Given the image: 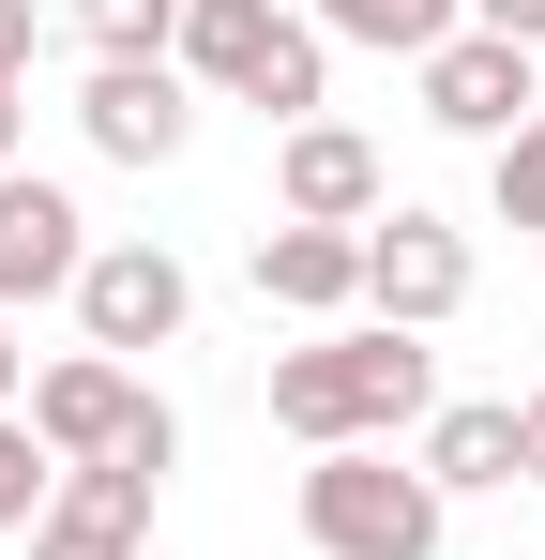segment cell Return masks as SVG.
Returning <instances> with one entry per match:
<instances>
[{
  "instance_id": "21",
  "label": "cell",
  "mask_w": 545,
  "mask_h": 560,
  "mask_svg": "<svg viewBox=\"0 0 545 560\" xmlns=\"http://www.w3.org/2000/svg\"><path fill=\"white\" fill-rule=\"evenodd\" d=\"M515 485H545V394H515Z\"/></svg>"
},
{
  "instance_id": "7",
  "label": "cell",
  "mask_w": 545,
  "mask_h": 560,
  "mask_svg": "<svg viewBox=\"0 0 545 560\" xmlns=\"http://www.w3.org/2000/svg\"><path fill=\"white\" fill-rule=\"evenodd\" d=\"M454 303H469V228H440V212L394 197V212L363 228V318H379V334H440Z\"/></svg>"
},
{
  "instance_id": "9",
  "label": "cell",
  "mask_w": 545,
  "mask_h": 560,
  "mask_svg": "<svg viewBox=\"0 0 545 560\" xmlns=\"http://www.w3.org/2000/svg\"><path fill=\"white\" fill-rule=\"evenodd\" d=\"M152 500H167V469H152V455L61 469V500L31 515V560H152Z\"/></svg>"
},
{
  "instance_id": "4",
  "label": "cell",
  "mask_w": 545,
  "mask_h": 560,
  "mask_svg": "<svg viewBox=\"0 0 545 560\" xmlns=\"http://www.w3.org/2000/svg\"><path fill=\"white\" fill-rule=\"evenodd\" d=\"M31 440H46L61 469H91V455H152V469H182V409H167L137 364L61 349V364H31Z\"/></svg>"
},
{
  "instance_id": "18",
  "label": "cell",
  "mask_w": 545,
  "mask_h": 560,
  "mask_svg": "<svg viewBox=\"0 0 545 560\" xmlns=\"http://www.w3.org/2000/svg\"><path fill=\"white\" fill-rule=\"evenodd\" d=\"M31 61H46V15H31V0H0V77H31Z\"/></svg>"
},
{
  "instance_id": "2",
  "label": "cell",
  "mask_w": 545,
  "mask_h": 560,
  "mask_svg": "<svg viewBox=\"0 0 545 560\" xmlns=\"http://www.w3.org/2000/svg\"><path fill=\"white\" fill-rule=\"evenodd\" d=\"M182 77L197 106H258L272 137L288 121H334V46H318V15H288V0H182Z\"/></svg>"
},
{
  "instance_id": "3",
  "label": "cell",
  "mask_w": 545,
  "mask_h": 560,
  "mask_svg": "<svg viewBox=\"0 0 545 560\" xmlns=\"http://www.w3.org/2000/svg\"><path fill=\"white\" fill-rule=\"evenodd\" d=\"M454 500L409 469V440H363V455H318L303 469V546L318 560H440Z\"/></svg>"
},
{
  "instance_id": "8",
  "label": "cell",
  "mask_w": 545,
  "mask_h": 560,
  "mask_svg": "<svg viewBox=\"0 0 545 560\" xmlns=\"http://www.w3.org/2000/svg\"><path fill=\"white\" fill-rule=\"evenodd\" d=\"M272 212H288V228H379V212H394L379 137H363V121H288V137H272Z\"/></svg>"
},
{
  "instance_id": "13",
  "label": "cell",
  "mask_w": 545,
  "mask_h": 560,
  "mask_svg": "<svg viewBox=\"0 0 545 560\" xmlns=\"http://www.w3.org/2000/svg\"><path fill=\"white\" fill-rule=\"evenodd\" d=\"M409 469H425L440 500H485V485H515V394H454V409H425Z\"/></svg>"
},
{
  "instance_id": "16",
  "label": "cell",
  "mask_w": 545,
  "mask_h": 560,
  "mask_svg": "<svg viewBox=\"0 0 545 560\" xmlns=\"http://www.w3.org/2000/svg\"><path fill=\"white\" fill-rule=\"evenodd\" d=\"M46 500H61V455L31 440V409H0V546H15V530H31Z\"/></svg>"
},
{
  "instance_id": "17",
  "label": "cell",
  "mask_w": 545,
  "mask_h": 560,
  "mask_svg": "<svg viewBox=\"0 0 545 560\" xmlns=\"http://www.w3.org/2000/svg\"><path fill=\"white\" fill-rule=\"evenodd\" d=\"M485 197H500V228H545V121H515L485 152Z\"/></svg>"
},
{
  "instance_id": "14",
  "label": "cell",
  "mask_w": 545,
  "mask_h": 560,
  "mask_svg": "<svg viewBox=\"0 0 545 560\" xmlns=\"http://www.w3.org/2000/svg\"><path fill=\"white\" fill-rule=\"evenodd\" d=\"M318 15V46H379V61H425L469 31V0H303Z\"/></svg>"
},
{
  "instance_id": "20",
  "label": "cell",
  "mask_w": 545,
  "mask_h": 560,
  "mask_svg": "<svg viewBox=\"0 0 545 560\" xmlns=\"http://www.w3.org/2000/svg\"><path fill=\"white\" fill-rule=\"evenodd\" d=\"M0 167H31V77H0Z\"/></svg>"
},
{
  "instance_id": "1",
  "label": "cell",
  "mask_w": 545,
  "mask_h": 560,
  "mask_svg": "<svg viewBox=\"0 0 545 560\" xmlns=\"http://www.w3.org/2000/svg\"><path fill=\"white\" fill-rule=\"evenodd\" d=\"M440 409V349L425 334H379V318H334L303 349H272V424L303 455H363V440H425Z\"/></svg>"
},
{
  "instance_id": "10",
  "label": "cell",
  "mask_w": 545,
  "mask_h": 560,
  "mask_svg": "<svg viewBox=\"0 0 545 560\" xmlns=\"http://www.w3.org/2000/svg\"><path fill=\"white\" fill-rule=\"evenodd\" d=\"M77 137L106 152V167H182V137H197V77H182V61H91Z\"/></svg>"
},
{
  "instance_id": "19",
  "label": "cell",
  "mask_w": 545,
  "mask_h": 560,
  "mask_svg": "<svg viewBox=\"0 0 545 560\" xmlns=\"http://www.w3.org/2000/svg\"><path fill=\"white\" fill-rule=\"evenodd\" d=\"M469 31H500V46H545V0H469Z\"/></svg>"
},
{
  "instance_id": "11",
  "label": "cell",
  "mask_w": 545,
  "mask_h": 560,
  "mask_svg": "<svg viewBox=\"0 0 545 560\" xmlns=\"http://www.w3.org/2000/svg\"><path fill=\"white\" fill-rule=\"evenodd\" d=\"M77 258H91V212L46 183V167H0V318L77 303Z\"/></svg>"
},
{
  "instance_id": "15",
  "label": "cell",
  "mask_w": 545,
  "mask_h": 560,
  "mask_svg": "<svg viewBox=\"0 0 545 560\" xmlns=\"http://www.w3.org/2000/svg\"><path fill=\"white\" fill-rule=\"evenodd\" d=\"M61 15H77L91 61H167L182 46V0H61Z\"/></svg>"
},
{
  "instance_id": "12",
  "label": "cell",
  "mask_w": 545,
  "mask_h": 560,
  "mask_svg": "<svg viewBox=\"0 0 545 560\" xmlns=\"http://www.w3.org/2000/svg\"><path fill=\"white\" fill-rule=\"evenodd\" d=\"M258 303H288L303 334L363 318V228H288V212H272L258 228Z\"/></svg>"
},
{
  "instance_id": "22",
  "label": "cell",
  "mask_w": 545,
  "mask_h": 560,
  "mask_svg": "<svg viewBox=\"0 0 545 560\" xmlns=\"http://www.w3.org/2000/svg\"><path fill=\"white\" fill-rule=\"evenodd\" d=\"M0 409H31V349H15V318H0Z\"/></svg>"
},
{
  "instance_id": "6",
  "label": "cell",
  "mask_w": 545,
  "mask_h": 560,
  "mask_svg": "<svg viewBox=\"0 0 545 560\" xmlns=\"http://www.w3.org/2000/svg\"><path fill=\"white\" fill-rule=\"evenodd\" d=\"M409 77H425V121L469 137V152H500L515 121H545V46H500V31H454V46H425Z\"/></svg>"
},
{
  "instance_id": "5",
  "label": "cell",
  "mask_w": 545,
  "mask_h": 560,
  "mask_svg": "<svg viewBox=\"0 0 545 560\" xmlns=\"http://www.w3.org/2000/svg\"><path fill=\"white\" fill-rule=\"evenodd\" d=\"M182 318H197V273L167 243H91L77 258V349L137 364V349H182Z\"/></svg>"
}]
</instances>
